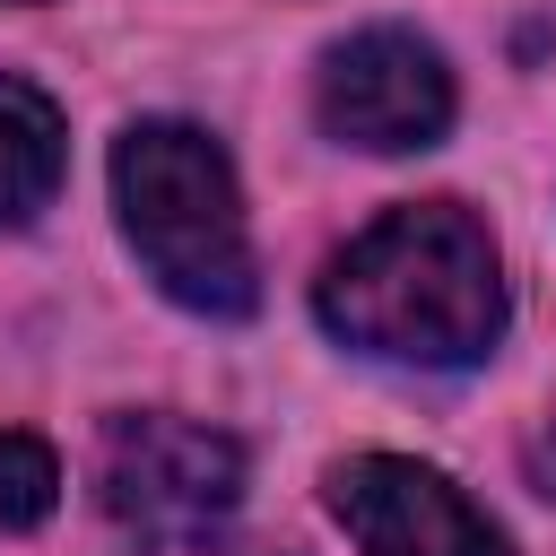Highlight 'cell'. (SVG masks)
<instances>
[{"label": "cell", "mask_w": 556, "mask_h": 556, "mask_svg": "<svg viewBox=\"0 0 556 556\" xmlns=\"http://www.w3.org/2000/svg\"><path fill=\"white\" fill-rule=\"evenodd\" d=\"M313 313L382 365H478L504 339V269L460 200H408L330 252Z\"/></svg>", "instance_id": "1"}, {"label": "cell", "mask_w": 556, "mask_h": 556, "mask_svg": "<svg viewBox=\"0 0 556 556\" xmlns=\"http://www.w3.org/2000/svg\"><path fill=\"white\" fill-rule=\"evenodd\" d=\"M113 208H122L139 269L182 313L243 321L261 304V261H252L235 165L200 122H174V113L130 122L113 139Z\"/></svg>", "instance_id": "2"}, {"label": "cell", "mask_w": 556, "mask_h": 556, "mask_svg": "<svg viewBox=\"0 0 556 556\" xmlns=\"http://www.w3.org/2000/svg\"><path fill=\"white\" fill-rule=\"evenodd\" d=\"M96 504L130 547H200L243 504V443L165 408L113 417L96 452Z\"/></svg>", "instance_id": "3"}, {"label": "cell", "mask_w": 556, "mask_h": 556, "mask_svg": "<svg viewBox=\"0 0 556 556\" xmlns=\"http://www.w3.org/2000/svg\"><path fill=\"white\" fill-rule=\"evenodd\" d=\"M452 70L426 35L408 26H365L348 43L321 52V78H313V113L339 148H365V156H408V148H434L452 130Z\"/></svg>", "instance_id": "4"}, {"label": "cell", "mask_w": 556, "mask_h": 556, "mask_svg": "<svg viewBox=\"0 0 556 556\" xmlns=\"http://www.w3.org/2000/svg\"><path fill=\"white\" fill-rule=\"evenodd\" d=\"M330 513L365 556H513V539L426 460L356 452L330 469Z\"/></svg>", "instance_id": "5"}, {"label": "cell", "mask_w": 556, "mask_h": 556, "mask_svg": "<svg viewBox=\"0 0 556 556\" xmlns=\"http://www.w3.org/2000/svg\"><path fill=\"white\" fill-rule=\"evenodd\" d=\"M61 165H70L61 104L26 78H0V226H26L61 191Z\"/></svg>", "instance_id": "6"}, {"label": "cell", "mask_w": 556, "mask_h": 556, "mask_svg": "<svg viewBox=\"0 0 556 556\" xmlns=\"http://www.w3.org/2000/svg\"><path fill=\"white\" fill-rule=\"evenodd\" d=\"M61 504V460L35 434H0V530H35Z\"/></svg>", "instance_id": "7"}, {"label": "cell", "mask_w": 556, "mask_h": 556, "mask_svg": "<svg viewBox=\"0 0 556 556\" xmlns=\"http://www.w3.org/2000/svg\"><path fill=\"white\" fill-rule=\"evenodd\" d=\"M521 469H530V486L556 504V417H539V426L521 434Z\"/></svg>", "instance_id": "8"}]
</instances>
